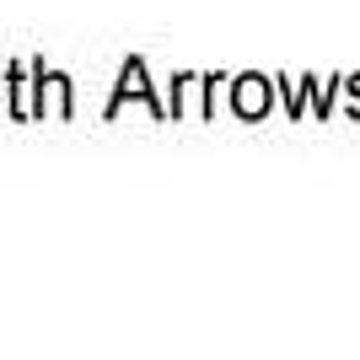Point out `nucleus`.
I'll return each instance as SVG.
<instances>
[{
    "mask_svg": "<svg viewBox=\"0 0 360 360\" xmlns=\"http://www.w3.org/2000/svg\"><path fill=\"white\" fill-rule=\"evenodd\" d=\"M264 103H269V86H264L258 75H242V86H237V108H242V113H264Z\"/></svg>",
    "mask_w": 360,
    "mask_h": 360,
    "instance_id": "obj_1",
    "label": "nucleus"
}]
</instances>
